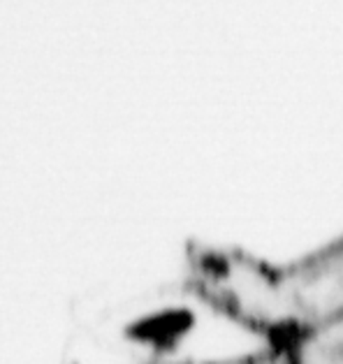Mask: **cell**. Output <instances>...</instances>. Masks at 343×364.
<instances>
[{
  "label": "cell",
  "mask_w": 343,
  "mask_h": 364,
  "mask_svg": "<svg viewBox=\"0 0 343 364\" xmlns=\"http://www.w3.org/2000/svg\"><path fill=\"white\" fill-rule=\"evenodd\" d=\"M281 279L295 334L343 316V237L281 264Z\"/></svg>",
  "instance_id": "7a4b0ae2"
},
{
  "label": "cell",
  "mask_w": 343,
  "mask_h": 364,
  "mask_svg": "<svg viewBox=\"0 0 343 364\" xmlns=\"http://www.w3.org/2000/svg\"><path fill=\"white\" fill-rule=\"evenodd\" d=\"M188 277L207 306L265 343L281 346L295 334L281 264L239 248H195Z\"/></svg>",
  "instance_id": "6da1fadb"
},
{
  "label": "cell",
  "mask_w": 343,
  "mask_h": 364,
  "mask_svg": "<svg viewBox=\"0 0 343 364\" xmlns=\"http://www.w3.org/2000/svg\"><path fill=\"white\" fill-rule=\"evenodd\" d=\"M183 364H288L283 346L276 343H265V348L232 355V358H221V360H205V362H183Z\"/></svg>",
  "instance_id": "277c9868"
},
{
  "label": "cell",
  "mask_w": 343,
  "mask_h": 364,
  "mask_svg": "<svg viewBox=\"0 0 343 364\" xmlns=\"http://www.w3.org/2000/svg\"><path fill=\"white\" fill-rule=\"evenodd\" d=\"M288 364H343V316L281 343Z\"/></svg>",
  "instance_id": "3957f363"
}]
</instances>
